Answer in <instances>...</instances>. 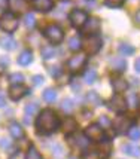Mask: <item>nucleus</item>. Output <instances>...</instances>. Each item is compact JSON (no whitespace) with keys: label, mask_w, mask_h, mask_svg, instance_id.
<instances>
[{"label":"nucleus","mask_w":140,"mask_h":159,"mask_svg":"<svg viewBox=\"0 0 140 159\" xmlns=\"http://www.w3.org/2000/svg\"><path fill=\"white\" fill-rule=\"evenodd\" d=\"M60 128V119L57 116V113L51 109H45L39 113V116L36 119V129L39 134H52Z\"/></svg>","instance_id":"f257e3e1"},{"label":"nucleus","mask_w":140,"mask_h":159,"mask_svg":"<svg viewBox=\"0 0 140 159\" xmlns=\"http://www.w3.org/2000/svg\"><path fill=\"white\" fill-rule=\"evenodd\" d=\"M18 16L12 12H5V14L0 16V28L6 33H14L15 30L18 28Z\"/></svg>","instance_id":"f03ea898"},{"label":"nucleus","mask_w":140,"mask_h":159,"mask_svg":"<svg viewBox=\"0 0 140 159\" xmlns=\"http://www.w3.org/2000/svg\"><path fill=\"white\" fill-rule=\"evenodd\" d=\"M101 45H103V39H101L98 34H88L86 39L84 40L85 52L90 54V55L97 54L98 51L101 49Z\"/></svg>","instance_id":"7ed1b4c3"},{"label":"nucleus","mask_w":140,"mask_h":159,"mask_svg":"<svg viewBox=\"0 0 140 159\" xmlns=\"http://www.w3.org/2000/svg\"><path fill=\"white\" fill-rule=\"evenodd\" d=\"M45 37H46L51 43H60L64 37V31L60 25L51 24V25H48V27L45 28Z\"/></svg>","instance_id":"20e7f679"},{"label":"nucleus","mask_w":140,"mask_h":159,"mask_svg":"<svg viewBox=\"0 0 140 159\" xmlns=\"http://www.w3.org/2000/svg\"><path fill=\"white\" fill-rule=\"evenodd\" d=\"M69 20L70 24L75 28H82L84 24L86 22V20H88V14L82 9H73L69 15Z\"/></svg>","instance_id":"39448f33"},{"label":"nucleus","mask_w":140,"mask_h":159,"mask_svg":"<svg viewBox=\"0 0 140 159\" xmlns=\"http://www.w3.org/2000/svg\"><path fill=\"white\" fill-rule=\"evenodd\" d=\"M85 137L92 141H103L105 139V129L103 126H100L98 124H91L86 129H85Z\"/></svg>","instance_id":"423d86ee"},{"label":"nucleus","mask_w":140,"mask_h":159,"mask_svg":"<svg viewBox=\"0 0 140 159\" xmlns=\"http://www.w3.org/2000/svg\"><path fill=\"white\" fill-rule=\"evenodd\" d=\"M113 131L116 132V134H124L125 131L130 129V126H131V119L124 116V115H121V116H116L115 120H113Z\"/></svg>","instance_id":"0eeeda50"},{"label":"nucleus","mask_w":140,"mask_h":159,"mask_svg":"<svg viewBox=\"0 0 140 159\" xmlns=\"http://www.w3.org/2000/svg\"><path fill=\"white\" fill-rule=\"evenodd\" d=\"M85 62H86V55L85 54H76V55H73L67 61V69L72 73H76V71H79V70L84 67Z\"/></svg>","instance_id":"6e6552de"},{"label":"nucleus","mask_w":140,"mask_h":159,"mask_svg":"<svg viewBox=\"0 0 140 159\" xmlns=\"http://www.w3.org/2000/svg\"><path fill=\"white\" fill-rule=\"evenodd\" d=\"M109 107L115 111H119V113L125 111V109H127L125 98L122 97V95H119V94H115V95L110 98V101H109Z\"/></svg>","instance_id":"1a4fd4ad"},{"label":"nucleus","mask_w":140,"mask_h":159,"mask_svg":"<svg viewBox=\"0 0 140 159\" xmlns=\"http://www.w3.org/2000/svg\"><path fill=\"white\" fill-rule=\"evenodd\" d=\"M27 88L22 85V83H18V85H12L11 88H9V97L15 100V101H18V100H21L26 94H27Z\"/></svg>","instance_id":"9d476101"},{"label":"nucleus","mask_w":140,"mask_h":159,"mask_svg":"<svg viewBox=\"0 0 140 159\" xmlns=\"http://www.w3.org/2000/svg\"><path fill=\"white\" fill-rule=\"evenodd\" d=\"M7 6L12 14H24L28 7L26 0H7Z\"/></svg>","instance_id":"9b49d317"},{"label":"nucleus","mask_w":140,"mask_h":159,"mask_svg":"<svg viewBox=\"0 0 140 159\" xmlns=\"http://www.w3.org/2000/svg\"><path fill=\"white\" fill-rule=\"evenodd\" d=\"M98 30H100V21H98V18H90L84 24V31L86 34H97Z\"/></svg>","instance_id":"f8f14e48"},{"label":"nucleus","mask_w":140,"mask_h":159,"mask_svg":"<svg viewBox=\"0 0 140 159\" xmlns=\"http://www.w3.org/2000/svg\"><path fill=\"white\" fill-rule=\"evenodd\" d=\"M33 6L39 12H49L54 7V2L52 0H33Z\"/></svg>","instance_id":"ddd939ff"},{"label":"nucleus","mask_w":140,"mask_h":159,"mask_svg":"<svg viewBox=\"0 0 140 159\" xmlns=\"http://www.w3.org/2000/svg\"><path fill=\"white\" fill-rule=\"evenodd\" d=\"M70 141H72V144L75 146V147H77V149H86L88 144H90V140L86 139L84 134H77L75 137H72Z\"/></svg>","instance_id":"4468645a"},{"label":"nucleus","mask_w":140,"mask_h":159,"mask_svg":"<svg viewBox=\"0 0 140 159\" xmlns=\"http://www.w3.org/2000/svg\"><path fill=\"white\" fill-rule=\"evenodd\" d=\"M0 46L3 49L12 51V49H15V46H16V42H15V39L12 36L3 34V36H0Z\"/></svg>","instance_id":"2eb2a0df"},{"label":"nucleus","mask_w":140,"mask_h":159,"mask_svg":"<svg viewBox=\"0 0 140 159\" xmlns=\"http://www.w3.org/2000/svg\"><path fill=\"white\" fill-rule=\"evenodd\" d=\"M63 131L64 134H72V132H75L76 131V128H77V122L73 118H66L64 119V122H63Z\"/></svg>","instance_id":"dca6fc26"},{"label":"nucleus","mask_w":140,"mask_h":159,"mask_svg":"<svg viewBox=\"0 0 140 159\" xmlns=\"http://www.w3.org/2000/svg\"><path fill=\"white\" fill-rule=\"evenodd\" d=\"M112 86H113V89L119 94V92H124L128 88V82H127L125 79H122V77H113Z\"/></svg>","instance_id":"f3484780"},{"label":"nucleus","mask_w":140,"mask_h":159,"mask_svg":"<svg viewBox=\"0 0 140 159\" xmlns=\"http://www.w3.org/2000/svg\"><path fill=\"white\" fill-rule=\"evenodd\" d=\"M9 132L14 139H22L24 137V129L21 128V125L18 122H11L9 124Z\"/></svg>","instance_id":"a211bd4d"},{"label":"nucleus","mask_w":140,"mask_h":159,"mask_svg":"<svg viewBox=\"0 0 140 159\" xmlns=\"http://www.w3.org/2000/svg\"><path fill=\"white\" fill-rule=\"evenodd\" d=\"M110 66L115 71H124L127 69V61L122 57H115L110 60Z\"/></svg>","instance_id":"6ab92c4d"},{"label":"nucleus","mask_w":140,"mask_h":159,"mask_svg":"<svg viewBox=\"0 0 140 159\" xmlns=\"http://www.w3.org/2000/svg\"><path fill=\"white\" fill-rule=\"evenodd\" d=\"M31 61H33V54L30 51H24L18 57V64H21V66H28Z\"/></svg>","instance_id":"aec40b11"},{"label":"nucleus","mask_w":140,"mask_h":159,"mask_svg":"<svg viewBox=\"0 0 140 159\" xmlns=\"http://www.w3.org/2000/svg\"><path fill=\"white\" fill-rule=\"evenodd\" d=\"M122 149H124V152H125L127 155H130V156H133V158L140 156V147L137 144H125Z\"/></svg>","instance_id":"412c9836"},{"label":"nucleus","mask_w":140,"mask_h":159,"mask_svg":"<svg viewBox=\"0 0 140 159\" xmlns=\"http://www.w3.org/2000/svg\"><path fill=\"white\" fill-rule=\"evenodd\" d=\"M81 48H82V42H81V39H79L77 36L70 37L69 39V49H72V51H79Z\"/></svg>","instance_id":"4be33fe9"},{"label":"nucleus","mask_w":140,"mask_h":159,"mask_svg":"<svg viewBox=\"0 0 140 159\" xmlns=\"http://www.w3.org/2000/svg\"><path fill=\"white\" fill-rule=\"evenodd\" d=\"M84 80L86 83H94L96 80H97V71H96L94 69L86 70V71H85V75H84Z\"/></svg>","instance_id":"5701e85b"},{"label":"nucleus","mask_w":140,"mask_h":159,"mask_svg":"<svg viewBox=\"0 0 140 159\" xmlns=\"http://www.w3.org/2000/svg\"><path fill=\"white\" fill-rule=\"evenodd\" d=\"M43 100L48 101V103H54L57 100V91L52 89V88H48V89L43 92Z\"/></svg>","instance_id":"b1692460"},{"label":"nucleus","mask_w":140,"mask_h":159,"mask_svg":"<svg viewBox=\"0 0 140 159\" xmlns=\"http://www.w3.org/2000/svg\"><path fill=\"white\" fill-rule=\"evenodd\" d=\"M40 52H42V57L45 60H51V58L55 57V49H54V46H43Z\"/></svg>","instance_id":"393cba45"},{"label":"nucleus","mask_w":140,"mask_h":159,"mask_svg":"<svg viewBox=\"0 0 140 159\" xmlns=\"http://www.w3.org/2000/svg\"><path fill=\"white\" fill-rule=\"evenodd\" d=\"M125 101H127V104L130 106V107H133V109H136L137 106H139V98H137V94H134V92H131V94H128L127 95V98H125Z\"/></svg>","instance_id":"a878e982"},{"label":"nucleus","mask_w":140,"mask_h":159,"mask_svg":"<svg viewBox=\"0 0 140 159\" xmlns=\"http://www.w3.org/2000/svg\"><path fill=\"white\" fill-rule=\"evenodd\" d=\"M134 52V48L131 46V45H127V43H121L119 45V54L121 55H131Z\"/></svg>","instance_id":"bb28decb"},{"label":"nucleus","mask_w":140,"mask_h":159,"mask_svg":"<svg viewBox=\"0 0 140 159\" xmlns=\"http://www.w3.org/2000/svg\"><path fill=\"white\" fill-rule=\"evenodd\" d=\"M24 24L27 28H33L36 25V16L35 14H26V18H24Z\"/></svg>","instance_id":"cd10ccee"},{"label":"nucleus","mask_w":140,"mask_h":159,"mask_svg":"<svg viewBox=\"0 0 140 159\" xmlns=\"http://www.w3.org/2000/svg\"><path fill=\"white\" fill-rule=\"evenodd\" d=\"M86 100L90 101V104H94V106H98V104L101 103V100H100V97H98L97 92H94V91H91L88 95H86Z\"/></svg>","instance_id":"c85d7f7f"},{"label":"nucleus","mask_w":140,"mask_h":159,"mask_svg":"<svg viewBox=\"0 0 140 159\" xmlns=\"http://www.w3.org/2000/svg\"><path fill=\"white\" fill-rule=\"evenodd\" d=\"M37 110H39V106H37L36 103H31V104H27V106H26V115H27V116H33V115H36Z\"/></svg>","instance_id":"c756f323"},{"label":"nucleus","mask_w":140,"mask_h":159,"mask_svg":"<svg viewBox=\"0 0 140 159\" xmlns=\"http://www.w3.org/2000/svg\"><path fill=\"white\" fill-rule=\"evenodd\" d=\"M9 80L12 85H18V83H22L24 82V76H22L21 73H12L11 77H9Z\"/></svg>","instance_id":"7c9ffc66"},{"label":"nucleus","mask_w":140,"mask_h":159,"mask_svg":"<svg viewBox=\"0 0 140 159\" xmlns=\"http://www.w3.org/2000/svg\"><path fill=\"white\" fill-rule=\"evenodd\" d=\"M26 159H42V156H40V153L37 152L35 147H30V149L27 150Z\"/></svg>","instance_id":"2f4dec72"},{"label":"nucleus","mask_w":140,"mask_h":159,"mask_svg":"<svg viewBox=\"0 0 140 159\" xmlns=\"http://www.w3.org/2000/svg\"><path fill=\"white\" fill-rule=\"evenodd\" d=\"M128 134H130V139L131 140H140V129L137 126H130V129H128Z\"/></svg>","instance_id":"473e14b6"},{"label":"nucleus","mask_w":140,"mask_h":159,"mask_svg":"<svg viewBox=\"0 0 140 159\" xmlns=\"http://www.w3.org/2000/svg\"><path fill=\"white\" fill-rule=\"evenodd\" d=\"M61 109H63L66 113H72V111H73V101L69 100V98H67V100H64L63 104H61Z\"/></svg>","instance_id":"72a5a7b5"},{"label":"nucleus","mask_w":140,"mask_h":159,"mask_svg":"<svg viewBox=\"0 0 140 159\" xmlns=\"http://www.w3.org/2000/svg\"><path fill=\"white\" fill-rule=\"evenodd\" d=\"M125 0H106V5L110 7H119V6H122Z\"/></svg>","instance_id":"f704fd0d"},{"label":"nucleus","mask_w":140,"mask_h":159,"mask_svg":"<svg viewBox=\"0 0 140 159\" xmlns=\"http://www.w3.org/2000/svg\"><path fill=\"white\" fill-rule=\"evenodd\" d=\"M84 159H100V158H98L97 152H86L84 155Z\"/></svg>","instance_id":"c9c22d12"},{"label":"nucleus","mask_w":140,"mask_h":159,"mask_svg":"<svg viewBox=\"0 0 140 159\" xmlns=\"http://www.w3.org/2000/svg\"><path fill=\"white\" fill-rule=\"evenodd\" d=\"M0 146L5 149V147H11V140L7 139H2V141H0Z\"/></svg>","instance_id":"e433bc0d"},{"label":"nucleus","mask_w":140,"mask_h":159,"mask_svg":"<svg viewBox=\"0 0 140 159\" xmlns=\"http://www.w3.org/2000/svg\"><path fill=\"white\" fill-rule=\"evenodd\" d=\"M33 80H35V85H40V83H43V77L42 76H35Z\"/></svg>","instance_id":"4c0bfd02"},{"label":"nucleus","mask_w":140,"mask_h":159,"mask_svg":"<svg viewBox=\"0 0 140 159\" xmlns=\"http://www.w3.org/2000/svg\"><path fill=\"white\" fill-rule=\"evenodd\" d=\"M134 67H136V71H139V73H140V58H137V60H136V62H134Z\"/></svg>","instance_id":"58836bf2"},{"label":"nucleus","mask_w":140,"mask_h":159,"mask_svg":"<svg viewBox=\"0 0 140 159\" xmlns=\"http://www.w3.org/2000/svg\"><path fill=\"white\" fill-rule=\"evenodd\" d=\"M103 125H109V120L106 118H101L100 119V126H103Z\"/></svg>","instance_id":"ea45409f"},{"label":"nucleus","mask_w":140,"mask_h":159,"mask_svg":"<svg viewBox=\"0 0 140 159\" xmlns=\"http://www.w3.org/2000/svg\"><path fill=\"white\" fill-rule=\"evenodd\" d=\"M0 62H2V64H3V66H5V64H9V60H7V58H5V57H3V58H2V60H0Z\"/></svg>","instance_id":"a19ab883"},{"label":"nucleus","mask_w":140,"mask_h":159,"mask_svg":"<svg viewBox=\"0 0 140 159\" xmlns=\"http://www.w3.org/2000/svg\"><path fill=\"white\" fill-rule=\"evenodd\" d=\"M136 22H137V24L140 25V11L137 12V14H136Z\"/></svg>","instance_id":"79ce46f5"},{"label":"nucleus","mask_w":140,"mask_h":159,"mask_svg":"<svg viewBox=\"0 0 140 159\" xmlns=\"http://www.w3.org/2000/svg\"><path fill=\"white\" fill-rule=\"evenodd\" d=\"M3 106H5V98L0 95V107H3Z\"/></svg>","instance_id":"37998d69"}]
</instances>
